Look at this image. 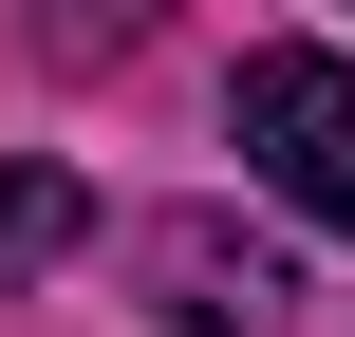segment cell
Masks as SVG:
<instances>
[{
  "instance_id": "1",
  "label": "cell",
  "mask_w": 355,
  "mask_h": 337,
  "mask_svg": "<svg viewBox=\"0 0 355 337\" xmlns=\"http://www.w3.org/2000/svg\"><path fill=\"white\" fill-rule=\"evenodd\" d=\"M225 131H243V169H262L281 206H318V225L355 244V56L262 38V56H243V94H225Z\"/></svg>"
},
{
  "instance_id": "2",
  "label": "cell",
  "mask_w": 355,
  "mask_h": 337,
  "mask_svg": "<svg viewBox=\"0 0 355 337\" xmlns=\"http://www.w3.org/2000/svg\"><path fill=\"white\" fill-rule=\"evenodd\" d=\"M131 281H150V319H168V337H281V300H300L225 206H168V225L131 244Z\"/></svg>"
},
{
  "instance_id": "3",
  "label": "cell",
  "mask_w": 355,
  "mask_h": 337,
  "mask_svg": "<svg viewBox=\"0 0 355 337\" xmlns=\"http://www.w3.org/2000/svg\"><path fill=\"white\" fill-rule=\"evenodd\" d=\"M75 244V169H0V281Z\"/></svg>"
},
{
  "instance_id": "4",
  "label": "cell",
  "mask_w": 355,
  "mask_h": 337,
  "mask_svg": "<svg viewBox=\"0 0 355 337\" xmlns=\"http://www.w3.org/2000/svg\"><path fill=\"white\" fill-rule=\"evenodd\" d=\"M94 19H131V0H94Z\"/></svg>"
}]
</instances>
